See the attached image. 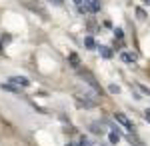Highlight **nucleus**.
Segmentation results:
<instances>
[{
	"label": "nucleus",
	"mask_w": 150,
	"mask_h": 146,
	"mask_svg": "<svg viewBox=\"0 0 150 146\" xmlns=\"http://www.w3.org/2000/svg\"><path fill=\"white\" fill-rule=\"evenodd\" d=\"M80 78H82V80H86V82H88V84H90V86L94 88V92H98V94H100V84L96 82V78H94V76L90 74V72L82 70V72H80Z\"/></svg>",
	"instance_id": "f257e3e1"
},
{
	"label": "nucleus",
	"mask_w": 150,
	"mask_h": 146,
	"mask_svg": "<svg viewBox=\"0 0 150 146\" xmlns=\"http://www.w3.org/2000/svg\"><path fill=\"white\" fill-rule=\"evenodd\" d=\"M114 118H116V122H120L122 126H124V128H126V130H132V128H134V124L130 122V118H128L126 114L116 112V114H114Z\"/></svg>",
	"instance_id": "f03ea898"
},
{
	"label": "nucleus",
	"mask_w": 150,
	"mask_h": 146,
	"mask_svg": "<svg viewBox=\"0 0 150 146\" xmlns=\"http://www.w3.org/2000/svg\"><path fill=\"white\" fill-rule=\"evenodd\" d=\"M10 84H16V86L26 88V86H30V80L24 78V76H12V78H10Z\"/></svg>",
	"instance_id": "7ed1b4c3"
},
{
	"label": "nucleus",
	"mask_w": 150,
	"mask_h": 146,
	"mask_svg": "<svg viewBox=\"0 0 150 146\" xmlns=\"http://www.w3.org/2000/svg\"><path fill=\"white\" fill-rule=\"evenodd\" d=\"M120 60L126 62V64H134V62H136V54H132V52H122V54H120Z\"/></svg>",
	"instance_id": "20e7f679"
},
{
	"label": "nucleus",
	"mask_w": 150,
	"mask_h": 146,
	"mask_svg": "<svg viewBox=\"0 0 150 146\" xmlns=\"http://www.w3.org/2000/svg\"><path fill=\"white\" fill-rule=\"evenodd\" d=\"M84 46H86L88 50H94V48H96V40H94L92 36H86V38H84Z\"/></svg>",
	"instance_id": "39448f33"
},
{
	"label": "nucleus",
	"mask_w": 150,
	"mask_h": 146,
	"mask_svg": "<svg viewBox=\"0 0 150 146\" xmlns=\"http://www.w3.org/2000/svg\"><path fill=\"white\" fill-rule=\"evenodd\" d=\"M100 56L106 58V60H108V58H112V50H110L108 46H100Z\"/></svg>",
	"instance_id": "423d86ee"
},
{
	"label": "nucleus",
	"mask_w": 150,
	"mask_h": 146,
	"mask_svg": "<svg viewBox=\"0 0 150 146\" xmlns=\"http://www.w3.org/2000/svg\"><path fill=\"white\" fill-rule=\"evenodd\" d=\"M0 88H2V90H8V92H14V94H18V92H20V88H16L14 84H0Z\"/></svg>",
	"instance_id": "0eeeda50"
},
{
	"label": "nucleus",
	"mask_w": 150,
	"mask_h": 146,
	"mask_svg": "<svg viewBox=\"0 0 150 146\" xmlns=\"http://www.w3.org/2000/svg\"><path fill=\"white\" fill-rule=\"evenodd\" d=\"M68 62H70V64H72L74 68H76L78 64H80V58H78V54H74V52H72V54L68 56Z\"/></svg>",
	"instance_id": "6e6552de"
},
{
	"label": "nucleus",
	"mask_w": 150,
	"mask_h": 146,
	"mask_svg": "<svg viewBox=\"0 0 150 146\" xmlns=\"http://www.w3.org/2000/svg\"><path fill=\"white\" fill-rule=\"evenodd\" d=\"M90 130H92L94 134H102V132H104V128H102V126H98V122L90 124Z\"/></svg>",
	"instance_id": "1a4fd4ad"
},
{
	"label": "nucleus",
	"mask_w": 150,
	"mask_h": 146,
	"mask_svg": "<svg viewBox=\"0 0 150 146\" xmlns=\"http://www.w3.org/2000/svg\"><path fill=\"white\" fill-rule=\"evenodd\" d=\"M108 140H110V144H118V142H120V134L110 132V134H108Z\"/></svg>",
	"instance_id": "9d476101"
},
{
	"label": "nucleus",
	"mask_w": 150,
	"mask_h": 146,
	"mask_svg": "<svg viewBox=\"0 0 150 146\" xmlns=\"http://www.w3.org/2000/svg\"><path fill=\"white\" fill-rule=\"evenodd\" d=\"M108 90H110V94H118V92H120V86H118V84H110Z\"/></svg>",
	"instance_id": "9b49d317"
},
{
	"label": "nucleus",
	"mask_w": 150,
	"mask_h": 146,
	"mask_svg": "<svg viewBox=\"0 0 150 146\" xmlns=\"http://www.w3.org/2000/svg\"><path fill=\"white\" fill-rule=\"evenodd\" d=\"M136 88L142 90V92H144L146 96H150V88H148V86H144V84H136Z\"/></svg>",
	"instance_id": "f8f14e48"
},
{
	"label": "nucleus",
	"mask_w": 150,
	"mask_h": 146,
	"mask_svg": "<svg viewBox=\"0 0 150 146\" xmlns=\"http://www.w3.org/2000/svg\"><path fill=\"white\" fill-rule=\"evenodd\" d=\"M136 16H138L140 20H144V18H146V12L142 10V8H136Z\"/></svg>",
	"instance_id": "ddd939ff"
},
{
	"label": "nucleus",
	"mask_w": 150,
	"mask_h": 146,
	"mask_svg": "<svg viewBox=\"0 0 150 146\" xmlns=\"http://www.w3.org/2000/svg\"><path fill=\"white\" fill-rule=\"evenodd\" d=\"M66 146H88V142H86V140H80L78 144H76V142H68Z\"/></svg>",
	"instance_id": "4468645a"
},
{
	"label": "nucleus",
	"mask_w": 150,
	"mask_h": 146,
	"mask_svg": "<svg viewBox=\"0 0 150 146\" xmlns=\"http://www.w3.org/2000/svg\"><path fill=\"white\" fill-rule=\"evenodd\" d=\"M114 36H116V38H122L124 34H122V30H120V28H116V30H114Z\"/></svg>",
	"instance_id": "2eb2a0df"
},
{
	"label": "nucleus",
	"mask_w": 150,
	"mask_h": 146,
	"mask_svg": "<svg viewBox=\"0 0 150 146\" xmlns=\"http://www.w3.org/2000/svg\"><path fill=\"white\" fill-rule=\"evenodd\" d=\"M144 116H146V118L150 120V108H146V110H144Z\"/></svg>",
	"instance_id": "dca6fc26"
},
{
	"label": "nucleus",
	"mask_w": 150,
	"mask_h": 146,
	"mask_svg": "<svg viewBox=\"0 0 150 146\" xmlns=\"http://www.w3.org/2000/svg\"><path fill=\"white\" fill-rule=\"evenodd\" d=\"M50 2H54V4H62V0H50Z\"/></svg>",
	"instance_id": "f3484780"
},
{
	"label": "nucleus",
	"mask_w": 150,
	"mask_h": 146,
	"mask_svg": "<svg viewBox=\"0 0 150 146\" xmlns=\"http://www.w3.org/2000/svg\"><path fill=\"white\" fill-rule=\"evenodd\" d=\"M74 2H76V4H82V0H74Z\"/></svg>",
	"instance_id": "a211bd4d"
},
{
	"label": "nucleus",
	"mask_w": 150,
	"mask_h": 146,
	"mask_svg": "<svg viewBox=\"0 0 150 146\" xmlns=\"http://www.w3.org/2000/svg\"><path fill=\"white\" fill-rule=\"evenodd\" d=\"M142 2H144V4H150V0H142Z\"/></svg>",
	"instance_id": "6ab92c4d"
},
{
	"label": "nucleus",
	"mask_w": 150,
	"mask_h": 146,
	"mask_svg": "<svg viewBox=\"0 0 150 146\" xmlns=\"http://www.w3.org/2000/svg\"><path fill=\"white\" fill-rule=\"evenodd\" d=\"M0 50H2V44H0Z\"/></svg>",
	"instance_id": "aec40b11"
}]
</instances>
